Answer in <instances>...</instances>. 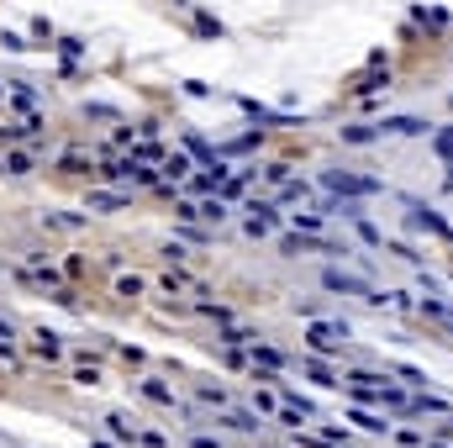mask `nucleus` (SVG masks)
Instances as JSON below:
<instances>
[{
	"label": "nucleus",
	"instance_id": "obj_1",
	"mask_svg": "<svg viewBox=\"0 0 453 448\" xmlns=\"http://www.w3.org/2000/svg\"><path fill=\"white\" fill-rule=\"evenodd\" d=\"M322 185L332 190V195H348V200L375 195V190H380V180H364V174H343V169H327V174H322Z\"/></svg>",
	"mask_w": 453,
	"mask_h": 448
},
{
	"label": "nucleus",
	"instance_id": "obj_2",
	"mask_svg": "<svg viewBox=\"0 0 453 448\" xmlns=\"http://www.w3.org/2000/svg\"><path fill=\"white\" fill-rule=\"evenodd\" d=\"M322 285H327L332 295H364V301H375V285H369V280H358V275H343V269H327Z\"/></svg>",
	"mask_w": 453,
	"mask_h": 448
},
{
	"label": "nucleus",
	"instance_id": "obj_3",
	"mask_svg": "<svg viewBox=\"0 0 453 448\" xmlns=\"http://www.w3.org/2000/svg\"><path fill=\"white\" fill-rule=\"evenodd\" d=\"M343 337H348V327H343V322H311V332H306V343H311L316 354H332V348H338Z\"/></svg>",
	"mask_w": 453,
	"mask_h": 448
},
{
	"label": "nucleus",
	"instance_id": "obj_4",
	"mask_svg": "<svg viewBox=\"0 0 453 448\" xmlns=\"http://www.w3.org/2000/svg\"><path fill=\"white\" fill-rule=\"evenodd\" d=\"M406 211H411V227H427V233H437V238H448V233H453L443 216H437L432 206H422V200H406Z\"/></svg>",
	"mask_w": 453,
	"mask_h": 448
},
{
	"label": "nucleus",
	"instance_id": "obj_5",
	"mask_svg": "<svg viewBox=\"0 0 453 448\" xmlns=\"http://www.w3.org/2000/svg\"><path fill=\"white\" fill-rule=\"evenodd\" d=\"M390 132V138H417V132H427V121H417V116H385L380 121V138Z\"/></svg>",
	"mask_w": 453,
	"mask_h": 448
},
{
	"label": "nucleus",
	"instance_id": "obj_6",
	"mask_svg": "<svg viewBox=\"0 0 453 448\" xmlns=\"http://www.w3.org/2000/svg\"><path fill=\"white\" fill-rule=\"evenodd\" d=\"M217 422H222V427H232V432H259V427H264L253 412H226V417H217Z\"/></svg>",
	"mask_w": 453,
	"mask_h": 448
},
{
	"label": "nucleus",
	"instance_id": "obj_7",
	"mask_svg": "<svg viewBox=\"0 0 453 448\" xmlns=\"http://www.w3.org/2000/svg\"><path fill=\"white\" fill-rule=\"evenodd\" d=\"M253 364H264V370H279V364H285V354H279V348H269V343H259V337H253Z\"/></svg>",
	"mask_w": 453,
	"mask_h": 448
},
{
	"label": "nucleus",
	"instance_id": "obj_8",
	"mask_svg": "<svg viewBox=\"0 0 453 448\" xmlns=\"http://www.w3.org/2000/svg\"><path fill=\"white\" fill-rule=\"evenodd\" d=\"M116 206H127V195H116V190H95L90 195V211H116Z\"/></svg>",
	"mask_w": 453,
	"mask_h": 448
},
{
	"label": "nucleus",
	"instance_id": "obj_9",
	"mask_svg": "<svg viewBox=\"0 0 453 448\" xmlns=\"http://www.w3.org/2000/svg\"><path fill=\"white\" fill-rule=\"evenodd\" d=\"M348 422H358L364 432H390V422H385V417H375V412H348Z\"/></svg>",
	"mask_w": 453,
	"mask_h": 448
},
{
	"label": "nucleus",
	"instance_id": "obj_10",
	"mask_svg": "<svg viewBox=\"0 0 453 448\" xmlns=\"http://www.w3.org/2000/svg\"><path fill=\"white\" fill-rule=\"evenodd\" d=\"M422 311H427L432 322H443V327L453 332V306H443V301H432V295H427V301H422Z\"/></svg>",
	"mask_w": 453,
	"mask_h": 448
},
{
	"label": "nucleus",
	"instance_id": "obj_11",
	"mask_svg": "<svg viewBox=\"0 0 453 448\" xmlns=\"http://www.w3.org/2000/svg\"><path fill=\"white\" fill-rule=\"evenodd\" d=\"M306 375H311V380H316V385H343V380H338V375H332V370H327V364H322V359H306Z\"/></svg>",
	"mask_w": 453,
	"mask_h": 448
},
{
	"label": "nucleus",
	"instance_id": "obj_12",
	"mask_svg": "<svg viewBox=\"0 0 453 448\" xmlns=\"http://www.w3.org/2000/svg\"><path fill=\"white\" fill-rule=\"evenodd\" d=\"M43 222H48V227H63V233H74V227H85V216H69V211H48Z\"/></svg>",
	"mask_w": 453,
	"mask_h": 448
},
{
	"label": "nucleus",
	"instance_id": "obj_13",
	"mask_svg": "<svg viewBox=\"0 0 453 448\" xmlns=\"http://www.w3.org/2000/svg\"><path fill=\"white\" fill-rule=\"evenodd\" d=\"M142 396H153L158 406H175V390H169V385H153V380H142Z\"/></svg>",
	"mask_w": 453,
	"mask_h": 448
},
{
	"label": "nucleus",
	"instance_id": "obj_14",
	"mask_svg": "<svg viewBox=\"0 0 453 448\" xmlns=\"http://www.w3.org/2000/svg\"><path fill=\"white\" fill-rule=\"evenodd\" d=\"M380 127H343V143H375Z\"/></svg>",
	"mask_w": 453,
	"mask_h": 448
},
{
	"label": "nucleus",
	"instance_id": "obj_15",
	"mask_svg": "<svg viewBox=\"0 0 453 448\" xmlns=\"http://www.w3.org/2000/svg\"><path fill=\"white\" fill-rule=\"evenodd\" d=\"M6 174H32V153H11L6 158Z\"/></svg>",
	"mask_w": 453,
	"mask_h": 448
},
{
	"label": "nucleus",
	"instance_id": "obj_16",
	"mask_svg": "<svg viewBox=\"0 0 453 448\" xmlns=\"http://www.w3.org/2000/svg\"><path fill=\"white\" fill-rule=\"evenodd\" d=\"M37 354H43V359H58V337H53V332H37Z\"/></svg>",
	"mask_w": 453,
	"mask_h": 448
},
{
	"label": "nucleus",
	"instance_id": "obj_17",
	"mask_svg": "<svg viewBox=\"0 0 453 448\" xmlns=\"http://www.w3.org/2000/svg\"><path fill=\"white\" fill-rule=\"evenodd\" d=\"M201 216H206V222H222V216H226V200H222V195H217V200H206Z\"/></svg>",
	"mask_w": 453,
	"mask_h": 448
},
{
	"label": "nucleus",
	"instance_id": "obj_18",
	"mask_svg": "<svg viewBox=\"0 0 453 448\" xmlns=\"http://www.w3.org/2000/svg\"><path fill=\"white\" fill-rule=\"evenodd\" d=\"M296 227H301V233H316V227H322V211H301Z\"/></svg>",
	"mask_w": 453,
	"mask_h": 448
},
{
	"label": "nucleus",
	"instance_id": "obj_19",
	"mask_svg": "<svg viewBox=\"0 0 453 448\" xmlns=\"http://www.w3.org/2000/svg\"><path fill=\"white\" fill-rule=\"evenodd\" d=\"M432 148H437L443 158H453V127H448V132H437V138H432Z\"/></svg>",
	"mask_w": 453,
	"mask_h": 448
},
{
	"label": "nucleus",
	"instance_id": "obj_20",
	"mask_svg": "<svg viewBox=\"0 0 453 448\" xmlns=\"http://www.w3.org/2000/svg\"><path fill=\"white\" fill-rule=\"evenodd\" d=\"M164 169H169V174H175V180H179V174H190V158H179V153H175V158H169Z\"/></svg>",
	"mask_w": 453,
	"mask_h": 448
},
{
	"label": "nucleus",
	"instance_id": "obj_21",
	"mask_svg": "<svg viewBox=\"0 0 453 448\" xmlns=\"http://www.w3.org/2000/svg\"><path fill=\"white\" fill-rule=\"evenodd\" d=\"M195 448H222V438H211V432H195Z\"/></svg>",
	"mask_w": 453,
	"mask_h": 448
},
{
	"label": "nucleus",
	"instance_id": "obj_22",
	"mask_svg": "<svg viewBox=\"0 0 453 448\" xmlns=\"http://www.w3.org/2000/svg\"><path fill=\"white\" fill-rule=\"evenodd\" d=\"M0 343H11V322H0Z\"/></svg>",
	"mask_w": 453,
	"mask_h": 448
},
{
	"label": "nucleus",
	"instance_id": "obj_23",
	"mask_svg": "<svg viewBox=\"0 0 453 448\" xmlns=\"http://www.w3.org/2000/svg\"><path fill=\"white\" fill-rule=\"evenodd\" d=\"M443 185H448V190H453V169H448V180H443Z\"/></svg>",
	"mask_w": 453,
	"mask_h": 448
}]
</instances>
